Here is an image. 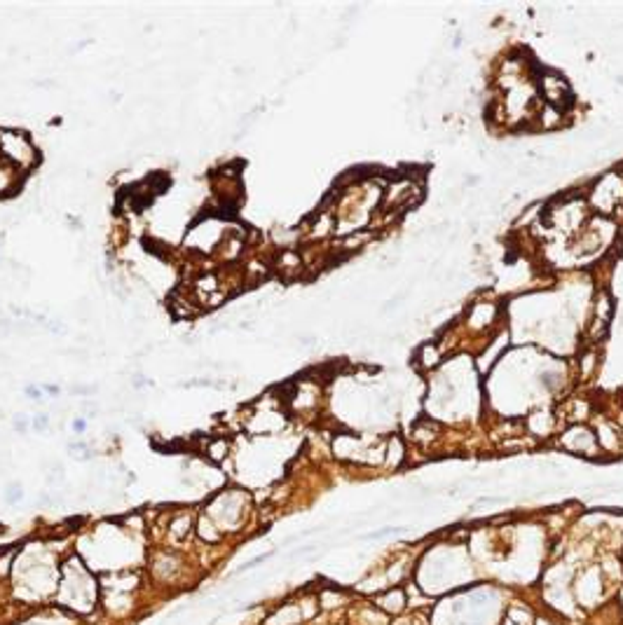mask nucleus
<instances>
[{"instance_id":"f257e3e1","label":"nucleus","mask_w":623,"mask_h":625,"mask_svg":"<svg viewBox=\"0 0 623 625\" xmlns=\"http://www.w3.org/2000/svg\"><path fill=\"white\" fill-rule=\"evenodd\" d=\"M0 157L19 166L21 171H28L38 162V152L21 131L5 129V131H0Z\"/></svg>"},{"instance_id":"f03ea898","label":"nucleus","mask_w":623,"mask_h":625,"mask_svg":"<svg viewBox=\"0 0 623 625\" xmlns=\"http://www.w3.org/2000/svg\"><path fill=\"white\" fill-rule=\"evenodd\" d=\"M24 173L26 171H21L19 166H14V164H10L7 159L0 157V197L12 194L14 190H19V185L24 181Z\"/></svg>"}]
</instances>
